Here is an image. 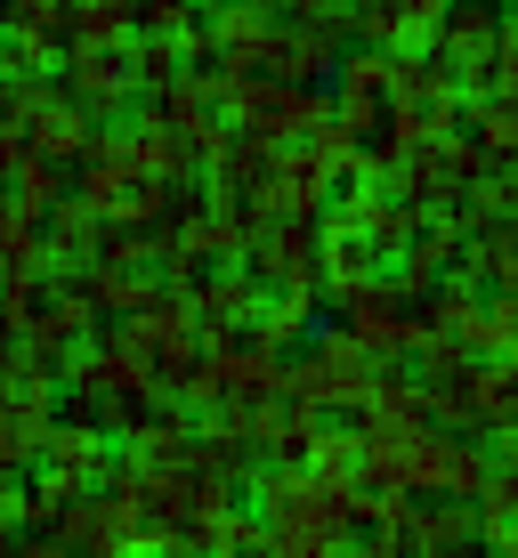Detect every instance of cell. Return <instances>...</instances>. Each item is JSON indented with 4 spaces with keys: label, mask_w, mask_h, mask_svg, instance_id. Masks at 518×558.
<instances>
[{
    "label": "cell",
    "mask_w": 518,
    "mask_h": 558,
    "mask_svg": "<svg viewBox=\"0 0 518 558\" xmlns=\"http://www.w3.org/2000/svg\"><path fill=\"white\" fill-rule=\"evenodd\" d=\"M65 98L82 113H130L138 106V73H130V41H65Z\"/></svg>",
    "instance_id": "obj_1"
},
{
    "label": "cell",
    "mask_w": 518,
    "mask_h": 558,
    "mask_svg": "<svg viewBox=\"0 0 518 558\" xmlns=\"http://www.w3.org/2000/svg\"><path fill=\"white\" fill-rule=\"evenodd\" d=\"M446 9H454V0H357L349 33H357L364 49H381V57H430Z\"/></svg>",
    "instance_id": "obj_2"
},
{
    "label": "cell",
    "mask_w": 518,
    "mask_h": 558,
    "mask_svg": "<svg viewBox=\"0 0 518 558\" xmlns=\"http://www.w3.org/2000/svg\"><path fill=\"white\" fill-rule=\"evenodd\" d=\"M340 98H333V130H349L357 146H381L389 138V57L381 49H357L340 57Z\"/></svg>",
    "instance_id": "obj_3"
},
{
    "label": "cell",
    "mask_w": 518,
    "mask_h": 558,
    "mask_svg": "<svg viewBox=\"0 0 518 558\" xmlns=\"http://www.w3.org/2000/svg\"><path fill=\"white\" fill-rule=\"evenodd\" d=\"M65 41H130V0H65Z\"/></svg>",
    "instance_id": "obj_4"
},
{
    "label": "cell",
    "mask_w": 518,
    "mask_h": 558,
    "mask_svg": "<svg viewBox=\"0 0 518 558\" xmlns=\"http://www.w3.org/2000/svg\"><path fill=\"white\" fill-rule=\"evenodd\" d=\"M510 332H518V300L510 292H486V307H478V324H470L462 349L470 356H510Z\"/></svg>",
    "instance_id": "obj_5"
},
{
    "label": "cell",
    "mask_w": 518,
    "mask_h": 558,
    "mask_svg": "<svg viewBox=\"0 0 518 558\" xmlns=\"http://www.w3.org/2000/svg\"><path fill=\"white\" fill-rule=\"evenodd\" d=\"M195 0H130V33H186Z\"/></svg>",
    "instance_id": "obj_6"
},
{
    "label": "cell",
    "mask_w": 518,
    "mask_h": 558,
    "mask_svg": "<svg viewBox=\"0 0 518 558\" xmlns=\"http://www.w3.org/2000/svg\"><path fill=\"white\" fill-rule=\"evenodd\" d=\"M25 9H49V0H0V25H9V16H25Z\"/></svg>",
    "instance_id": "obj_7"
},
{
    "label": "cell",
    "mask_w": 518,
    "mask_h": 558,
    "mask_svg": "<svg viewBox=\"0 0 518 558\" xmlns=\"http://www.w3.org/2000/svg\"><path fill=\"white\" fill-rule=\"evenodd\" d=\"M0 543H9V534H0Z\"/></svg>",
    "instance_id": "obj_8"
}]
</instances>
